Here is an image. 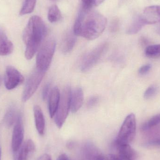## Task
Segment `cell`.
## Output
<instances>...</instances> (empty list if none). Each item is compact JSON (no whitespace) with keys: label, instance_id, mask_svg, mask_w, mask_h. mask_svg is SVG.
Masks as SVG:
<instances>
[{"label":"cell","instance_id":"cell-25","mask_svg":"<svg viewBox=\"0 0 160 160\" xmlns=\"http://www.w3.org/2000/svg\"><path fill=\"white\" fill-rule=\"evenodd\" d=\"M158 91V88L155 86H151L147 89L144 94L145 99H149L155 95Z\"/></svg>","mask_w":160,"mask_h":160},{"label":"cell","instance_id":"cell-3","mask_svg":"<svg viewBox=\"0 0 160 160\" xmlns=\"http://www.w3.org/2000/svg\"><path fill=\"white\" fill-rule=\"evenodd\" d=\"M56 48V42L51 38L40 48L37 55L36 68L46 72L50 66Z\"/></svg>","mask_w":160,"mask_h":160},{"label":"cell","instance_id":"cell-7","mask_svg":"<svg viewBox=\"0 0 160 160\" xmlns=\"http://www.w3.org/2000/svg\"><path fill=\"white\" fill-rule=\"evenodd\" d=\"M108 47L107 43H103L89 52L83 58L81 64V70L86 72L91 69L98 62Z\"/></svg>","mask_w":160,"mask_h":160},{"label":"cell","instance_id":"cell-38","mask_svg":"<svg viewBox=\"0 0 160 160\" xmlns=\"http://www.w3.org/2000/svg\"><path fill=\"white\" fill-rule=\"evenodd\" d=\"M122 0H120V1H122Z\"/></svg>","mask_w":160,"mask_h":160},{"label":"cell","instance_id":"cell-5","mask_svg":"<svg viewBox=\"0 0 160 160\" xmlns=\"http://www.w3.org/2000/svg\"><path fill=\"white\" fill-rule=\"evenodd\" d=\"M71 88L66 87L61 95L60 102L56 113L54 115V121L58 128H61L64 124L70 109Z\"/></svg>","mask_w":160,"mask_h":160},{"label":"cell","instance_id":"cell-13","mask_svg":"<svg viewBox=\"0 0 160 160\" xmlns=\"http://www.w3.org/2000/svg\"><path fill=\"white\" fill-rule=\"evenodd\" d=\"M84 95L81 88H77L71 90L70 98V109L73 113H76L82 107L83 103Z\"/></svg>","mask_w":160,"mask_h":160},{"label":"cell","instance_id":"cell-12","mask_svg":"<svg viewBox=\"0 0 160 160\" xmlns=\"http://www.w3.org/2000/svg\"><path fill=\"white\" fill-rule=\"evenodd\" d=\"M85 160H107L98 148L91 142L87 143L83 148Z\"/></svg>","mask_w":160,"mask_h":160},{"label":"cell","instance_id":"cell-37","mask_svg":"<svg viewBox=\"0 0 160 160\" xmlns=\"http://www.w3.org/2000/svg\"><path fill=\"white\" fill-rule=\"evenodd\" d=\"M0 82H1V78H0Z\"/></svg>","mask_w":160,"mask_h":160},{"label":"cell","instance_id":"cell-34","mask_svg":"<svg viewBox=\"0 0 160 160\" xmlns=\"http://www.w3.org/2000/svg\"><path fill=\"white\" fill-rule=\"evenodd\" d=\"M157 32L160 35V24H159L157 28Z\"/></svg>","mask_w":160,"mask_h":160},{"label":"cell","instance_id":"cell-2","mask_svg":"<svg viewBox=\"0 0 160 160\" xmlns=\"http://www.w3.org/2000/svg\"><path fill=\"white\" fill-rule=\"evenodd\" d=\"M47 33V27L42 18L38 16L31 17L22 34V39L26 45L25 57L27 60L34 56Z\"/></svg>","mask_w":160,"mask_h":160},{"label":"cell","instance_id":"cell-14","mask_svg":"<svg viewBox=\"0 0 160 160\" xmlns=\"http://www.w3.org/2000/svg\"><path fill=\"white\" fill-rule=\"evenodd\" d=\"M61 94L59 88L54 87L52 89L49 98L48 108L50 116L52 118L56 113L60 102Z\"/></svg>","mask_w":160,"mask_h":160},{"label":"cell","instance_id":"cell-10","mask_svg":"<svg viewBox=\"0 0 160 160\" xmlns=\"http://www.w3.org/2000/svg\"><path fill=\"white\" fill-rule=\"evenodd\" d=\"M141 16L147 24L160 22V6H151L146 8Z\"/></svg>","mask_w":160,"mask_h":160},{"label":"cell","instance_id":"cell-16","mask_svg":"<svg viewBox=\"0 0 160 160\" xmlns=\"http://www.w3.org/2000/svg\"><path fill=\"white\" fill-rule=\"evenodd\" d=\"M33 112L37 130L40 135H43L45 130V120L43 112L38 105L34 106Z\"/></svg>","mask_w":160,"mask_h":160},{"label":"cell","instance_id":"cell-22","mask_svg":"<svg viewBox=\"0 0 160 160\" xmlns=\"http://www.w3.org/2000/svg\"><path fill=\"white\" fill-rule=\"evenodd\" d=\"M145 54L150 58L160 57V44L148 46L145 50Z\"/></svg>","mask_w":160,"mask_h":160},{"label":"cell","instance_id":"cell-15","mask_svg":"<svg viewBox=\"0 0 160 160\" xmlns=\"http://www.w3.org/2000/svg\"><path fill=\"white\" fill-rule=\"evenodd\" d=\"M14 50L13 43L8 38L5 32L0 29V56H7Z\"/></svg>","mask_w":160,"mask_h":160},{"label":"cell","instance_id":"cell-6","mask_svg":"<svg viewBox=\"0 0 160 160\" xmlns=\"http://www.w3.org/2000/svg\"><path fill=\"white\" fill-rule=\"evenodd\" d=\"M45 74L46 72L37 68L32 73L27 80L22 93V99L23 102L28 101L33 95L40 85Z\"/></svg>","mask_w":160,"mask_h":160},{"label":"cell","instance_id":"cell-11","mask_svg":"<svg viewBox=\"0 0 160 160\" xmlns=\"http://www.w3.org/2000/svg\"><path fill=\"white\" fill-rule=\"evenodd\" d=\"M35 150L34 143L31 139L25 142L16 152L15 160H28Z\"/></svg>","mask_w":160,"mask_h":160},{"label":"cell","instance_id":"cell-24","mask_svg":"<svg viewBox=\"0 0 160 160\" xmlns=\"http://www.w3.org/2000/svg\"><path fill=\"white\" fill-rule=\"evenodd\" d=\"M105 0H81L82 7L86 9H91L102 3Z\"/></svg>","mask_w":160,"mask_h":160},{"label":"cell","instance_id":"cell-35","mask_svg":"<svg viewBox=\"0 0 160 160\" xmlns=\"http://www.w3.org/2000/svg\"><path fill=\"white\" fill-rule=\"evenodd\" d=\"M1 156H2V151H1V148L0 146V160H1Z\"/></svg>","mask_w":160,"mask_h":160},{"label":"cell","instance_id":"cell-33","mask_svg":"<svg viewBox=\"0 0 160 160\" xmlns=\"http://www.w3.org/2000/svg\"><path fill=\"white\" fill-rule=\"evenodd\" d=\"M118 157H119V158L121 160H133L132 159H131L128 158H125V157H121V156H118Z\"/></svg>","mask_w":160,"mask_h":160},{"label":"cell","instance_id":"cell-19","mask_svg":"<svg viewBox=\"0 0 160 160\" xmlns=\"http://www.w3.org/2000/svg\"><path fill=\"white\" fill-rule=\"evenodd\" d=\"M147 25L142 16H137L133 18L130 26L127 30V33L132 35L138 33L143 26Z\"/></svg>","mask_w":160,"mask_h":160},{"label":"cell","instance_id":"cell-23","mask_svg":"<svg viewBox=\"0 0 160 160\" xmlns=\"http://www.w3.org/2000/svg\"><path fill=\"white\" fill-rule=\"evenodd\" d=\"M160 123V114L157 115L150 118L146 123H145L142 126V130L147 131L153 127L158 126Z\"/></svg>","mask_w":160,"mask_h":160},{"label":"cell","instance_id":"cell-8","mask_svg":"<svg viewBox=\"0 0 160 160\" xmlns=\"http://www.w3.org/2000/svg\"><path fill=\"white\" fill-rule=\"evenodd\" d=\"M24 81L23 76L14 67L8 66L6 69L4 84L8 90H12L22 84Z\"/></svg>","mask_w":160,"mask_h":160},{"label":"cell","instance_id":"cell-30","mask_svg":"<svg viewBox=\"0 0 160 160\" xmlns=\"http://www.w3.org/2000/svg\"><path fill=\"white\" fill-rule=\"evenodd\" d=\"M36 160H52L51 158L49 155L48 154H44L40 156L39 158H38Z\"/></svg>","mask_w":160,"mask_h":160},{"label":"cell","instance_id":"cell-28","mask_svg":"<svg viewBox=\"0 0 160 160\" xmlns=\"http://www.w3.org/2000/svg\"><path fill=\"white\" fill-rule=\"evenodd\" d=\"M151 68V65L150 64H146L142 66L139 69V74L141 75H145L148 73Z\"/></svg>","mask_w":160,"mask_h":160},{"label":"cell","instance_id":"cell-21","mask_svg":"<svg viewBox=\"0 0 160 160\" xmlns=\"http://www.w3.org/2000/svg\"><path fill=\"white\" fill-rule=\"evenodd\" d=\"M36 2L37 0H24L20 11V15L23 16L32 13L35 7Z\"/></svg>","mask_w":160,"mask_h":160},{"label":"cell","instance_id":"cell-32","mask_svg":"<svg viewBox=\"0 0 160 160\" xmlns=\"http://www.w3.org/2000/svg\"><path fill=\"white\" fill-rule=\"evenodd\" d=\"M57 160H70L67 155L65 154H62L58 157Z\"/></svg>","mask_w":160,"mask_h":160},{"label":"cell","instance_id":"cell-29","mask_svg":"<svg viewBox=\"0 0 160 160\" xmlns=\"http://www.w3.org/2000/svg\"><path fill=\"white\" fill-rule=\"evenodd\" d=\"M147 144L151 146H160V138L152 140L148 142Z\"/></svg>","mask_w":160,"mask_h":160},{"label":"cell","instance_id":"cell-9","mask_svg":"<svg viewBox=\"0 0 160 160\" xmlns=\"http://www.w3.org/2000/svg\"><path fill=\"white\" fill-rule=\"evenodd\" d=\"M24 137V128L21 116L18 118L12 133L11 146L13 152H17L22 145Z\"/></svg>","mask_w":160,"mask_h":160},{"label":"cell","instance_id":"cell-17","mask_svg":"<svg viewBox=\"0 0 160 160\" xmlns=\"http://www.w3.org/2000/svg\"><path fill=\"white\" fill-rule=\"evenodd\" d=\"M114 144L118 156L133 160L136 158L137 154L129 144L118 143L116 142H115Z\"/></svg>","mask_w":160,"mask_h":160},{"label":"cell","instance_id":"cell-26","mask_svg":"<svg viewBox=\"0 0 160 160\" xmlns=\"http://www.w3.org/2000/svg\"><path fill=\"white\" fill-rule=\"evenodd\" d=\"M99 98L97 96H93L91 97V98H89L87 102V105L88 107L90 108V107H93L96 105L98 102Z\"/></svg>","mask_w":160,"mask_h":160},{"label":"cell","instance_id":"cell-1","mask_svg":"<svg viewBox=\"0 0 160 160\" xmlns=\"http://www.w3.org/2000/svg\"><path fill=\"white\" fill-rule=\"evenodd\" d=\"M106 23L107 19L102 14L81 7L75 21L73 32L75 35L94 40L103 32Z\"/></svg>","mask_w":160,"mask_h":160},{"label":"cell","instance_id":"cell-20","mask_svg":"<svg viewBox=\"0 0 160 160\" xmlns=\"http://www.w3.org/2000/svg\"><path fill=\"white\" fill-rule=\"evenodd\" d=\"M62 18V13L58 7L53 5L50 8L48 12V19L50 22H57Z\"/></svg>","mask_w":160,"mask_h":160},{"label":"cell","instance_id":"cell-36","mask_svg":"<svg viewBox=\"0 0 160 160\" xmlns=\"http://www.w3.org/2000/svg\"><path fill=\"white\" fill-rule=\"evenodd\" d=\"M52 1H56V0H52Z\"/></svg>","mask_w":160,"mask_h":160},{"label":"cell","instance_id":"cell-4","mask_svg":"<svg viewBox=\"0 0 160 160\" xmlns=\"http://www.w3.org/2000/svg\"><path fill=\"white\" fill-rule=\"evenodd\" d=\"M136 131V118L135 115L131 113L124 120L115 142L118 143L129 144L135 137Z\"/></svg>","mask_w":160,"mask_h":160},{"label":"cell","instance_id":"cell-31","mask_svg":"<svg viewBox=\"0 0 160 160\" xmlns=\"http://www.w3.org/2000/svg\"><path fill=\"white\" fill-rule=\"evenodd\" d=\"M107 159V160H121L118 155H113V154L109 155Z\"/></svg>","mask_w":160,"mask_h":160},{"label":"cell","instance_id":"cell-27","mask_svg":"<svg viewBox=\"0 0 160 160\" xmlns=\"http://www.w3.org/2000/svg\"><path fill=\"white\" fill-rule=\"evenodd\" d=\"M50 87V85L49 83L46 84V85L44 86L42 91V98L44 100L47 99L49 93Z\"/></svg>","mask_w":160,"mask_h":160},{"label":"cell","instance_id":"cell-18","mask_svg":"<svg viewBox=\"0 0 160 160\" xmlns=\"http://www.w3.org/2000/svg\"><path fill=\"white\" fill-rule=\"evenodd\" d=\"M76 35L74 32L73 34L69 33L67 35L61 45V50L62 52L67 53L71 52L76 44Z\"/></svg>","mask_w":160,"mask_h":160}]
</instances>
